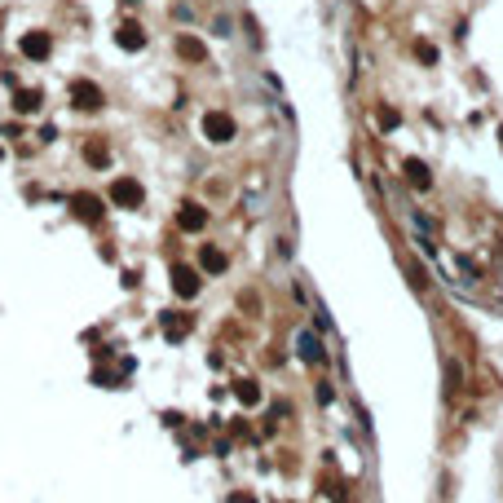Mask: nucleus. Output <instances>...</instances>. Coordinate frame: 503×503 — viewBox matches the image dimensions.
<instances>
[{
    "label": "nucleus",
    "instance_id": "obj_1",
    "mask_svg": "<svg viewBox=\"0 0 503 503\" xmlns=\"http://www.w3.org/2000/svg\"><path fill=\"white\" fill-rule=\"evenodd\" d=\"M234 132H239V128H234V120H230L225 111H208V115H204V137H208V142L225 146V142H234Z\"/></svg>",
    "mask_w": 503,
    "mask_h": 503
},
{
    "label": "nucleus",
    "instance_id": "obj_2",
    "mask_svg": "<svg viewBox=\"0 0 503 503\" xmlns=\"http://www.w3.org/2000/svg\"><path fill=\"white\" fill-rule=\"evenodd\" d=\"M111 199H115L120 208H142V204H146V190H142V181L120 177V181L111 186Z\"/></svg>",
    "mask_w": 503,
    "mask_h": 503
},
{
    "label": "nucleus",
    "instance_id": "obj_3",
    "mask_svg": "<svg viewBox=\"0 0 503 503\" xmlns=\"http://www.w3.org/2000/svg\"><path fill=\"white\" fill-rule=\"evenodd\" d=\"M18 49H23V58H31V62H44L49 54H54V36H49V31H27Z\"/></svg>",
    "mask_w": 503,
    "mask_h": 503
},
{
    "label": "nucleus",
    "instance_id": "obj_4",
    "mask_svg": "<svg viewBox=\"0 0 503 503\" xmlns=\"http://www.w3.org/2000/svg\"><path fill=\"white\" fill-rule=\"evenodd\" d=\"M71 106L75 111H97V106H102V89L89 84V80H75L71 84Z\"/></svg>",
    "mask_w": 503,
    "mask_h": 503
},
{
    "label": "nucleus",
    "instance_id": "obj_5",
    "mask_svg": "<svg viewBox=\"0 0 503 503\" xmlns=\"http://www.w3.org/2000/svg\"><path fill=\"white\" fill-rule=\"evenodd\" d=\"M71 212L80 216V221H89V225H97V221H102V199H97V194H71Z\"/></svg>",
    "mask_w": 503,
    "mask_h": 503
},
{
    "label": "nucleus",
    "instance_id": "obj_6",
    "mask_svg": "<svg viewBox=\"0 0 503 503\" xmlns=\"http://www.w3.org/2000/svg\"><path fill=\"white\" fill-rule=\"evenodd\" d=\"M115 40H120V49H128V54H137V49H146V31L142 23H120V31H115Z\"/></svg>",
    "mask_w": 503,
    "mask_h": 503
},
{
    "label": "nucleus",
    "instance_id": "obj_7",
    "mask_svg": "<svg viewBox=\"0 0 503 503\" xmlns=\"http://www.w3.org/2000/svg\"><path fill=\"white\" fill-rule=\"evenodd\" d=\"M173 292H177V296H186V300L199 292V274L190 270V265H173Z\"/></svg>",
    "mask_w": 503,
    "mask_h": 503
},
{
    "label": "nucleus",
    "instance_id": "obj_8",
    "mask_svg": "<svg viewBox=\"0 0 503 503\" xmlns=\"http://www.w3.org/2000/svg\"><path fill=\"white\" fill-rule=\"evenodd\" d=\"M402 173H406V181H411L415 190H433V173H428L424 159H406V163H402Z\"/></svg>",
    "mask_w": 503,
    "mask_h": 503
},
{
    "label": "nucleus",
    "instance_id": "obj_9",
    "mask_svg": "<svg viewBox=\"0 0 503 503\" xmlns=\"http://www.w3.org/2000/svg\"><path fill=\"white\" fill-rule=\"evenodd\" d=\"M199 265H204L208 274H225V265H230V256H225L221 247H212V243H204V247H199Z\"/></svg>",
    "mask_w": 503,
    "mask_h": 503
},
{
    "label": "nucleus",
    "instance_id": "obj_10",
    "mask_svg": "<svg viewBox=\"0 0 503 503\" xmlns=\"http://www.w3.org/2000/svg\"><path fill=\"white\" fill-rule=\"evenodd\" d=\"M204 221H208V212H204V208H194V204H186V208L177 212V225H181V230H190V234H194V230H204Z\"/></svg>",
    "mask_w": 503,
    "mask_h": 503
},
{
    "label": "nucleus",
    "instance_id": "obj_11",
    "mask_svg": "<svg viewBox=\"0 0 503 503\" xmlns=\"http://www.w3.org/2000/svg\"><path fill=\"white\" fill-rule=\"evenodd\" d=\"M163 318V331H168V340H181V335L190 331V318H177V313H159Z\"/></svg>",
    "mask_w": 503,
    "mask_h": 503
},
{
    "label": "nucleus",
    "instance_id": "obj_12",
    "mask_svg": "<svg viewBox=\"0 0 503 503\" xmlns=\"http://www.w3.org/2000/svg\"><path fill=\"white\" fill-rule=\"evenodd\" d=\"M300 358H305V362H323V349H318V340H313V335L309 331H300Z\"/></svg>",
    "mask_w": 503,
    "mask_h": 503
},
{
    "label": "nucleus",
    "instance_id": "obj_13",
    "mask_svg": "<svg viewBox=\"0 0 503 503\" xmlns=\"http://www.w3.org/2000/svg\"><path fill=\"white\" fill-rule=\"evenodd\" d=\"M13 111H23V115H31V111H40V93H36V89H23L18 97H13Z\"/></svg>",
    "mask_w": 503,
    "mask_h": 503
},
{
    "label": "nucleus",
    "instance_id": "obj_14",
    "mask_svg": "<svg viewBox=\"0 0 503 503\" xmlns=\"http://www.w3.org/2000/svg\"><path fill=\"white\" fill-rule=\"evenodd\" d=\"M84 159H89L93 168H106V159H111V150H106L102 142H93V146H84Z\"/></svg>",
    "mask_w": 503,
    "mask_h": 503
},
{
    "label": "nucleus",
    "instance_id": "obj_15",
    "mask_svg": "<svg viewBox=\"0 0 503 503\" xmlns=\"http://www.w3.org/2000/svg\"><path fill=\"white\" fill-rule=\"evenodd\" d=\"M177 49H181V58H194V62H204V44H199V40L181 36V40H177Z\"/></svg>",
    "mask_w": 503,
    "mask_h": 503
},
{
    "label": "nucleus",
    "instance_id": "obj_16",
    "mask_svg": "<svg viewBox=\"0 0 503 503\" xmlns=\"http://www.w3.org/2000/svg\"><path fill=\"white\" fill-rule=\"evenodd\" d=\"M234 393H239V402H247V406H252V402H261V389L252 380H239V389H234Z\"/></svg>",
    "mask_w": 503,
    "mask_h": 503
},
{
    "label": "nucleus",
    "instance_id": "obj_17",
    "mask_svg": "<svg viewBox=\"0 0 503 503\" xmlns=\"http://www.w3.org/2000/svg\"><path fill=\"white\" fill-rule=\"evenodd\" d=\"M415 58L424 62V66H433V62H437V49H433L428 40H415Z\"/></svg>",
    "mask_w": 503,
    "mask_h": 503
},
{
    "label": "nucleus",
    "instance_id": "obj_18",
    "mask_svg": "<svg viewBox=\"0 0 503 503\" xmlns=\"http://www.w3.org/2000/svg\"><path fill=\"white\" fill-rule=\"evenodd\" d=\"M375 120H380V128H397V124H402V115H397L393 106H380V111H375Z\"/></svg>",
    "mask_w": 503,
    "mask_h": 503
},
{
    "label": "nucleus",
    "instance_id": "obj_19",
    "mask_svg": "<svg viewBox=\"0 0 503 503\" xmlns=\"http://www.w3.org/2000/svg\"><path fill=\"white\" fill-rule=\"evenodd\" d=\"M234 503H256V499H252V495H234Z\"/></svg>",
    "mask_w": 503,
    "mask_h": 503
}]
</instances>
